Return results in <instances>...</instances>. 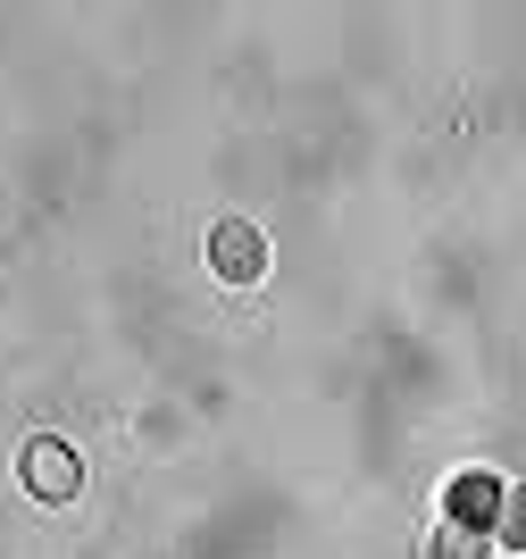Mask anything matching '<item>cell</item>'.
Instances as JSON below:
<instances>
[{
    "label": "cell",
    "instance_id": "7a4b0ae2",
    "mask_svg": "<svg viewBox=\"0 0 526 559\" xmlns=\"http://www.w3.org/2000/svg\"><path fill=\"white\" fill-rule=\"evenodd\" d=\"M209 267H218V284H259L268 276V234L252 217H218L209 226Z\"/></svg>",
    "mask_w": 526,
    "mask_h": 559
},
{
    "label": "cell",
    "instance_id": "6da1fadb",
    "mask_svg": "<svg viewBox=\"0 0 526 559\" xmlns=\"http://www.w3.org/2000/svg\"><path fill=\"white\" fill-rule=\"evenodd\" d=\"M17 485L34 492V501H75V492H84V460H75V443L34 435V443L17 451Z\"/></svg>",
    "mask_w": 526,
    "mask_h": 559
},
{
    "label": "cell",
    "instance_id": "277c9868",
    "mask_svg": "<svg viewBox=\"0 0 526 559\" xmlns=\"http://www.w3.org/2000/svg\"><path fill=\"white\" fill-rule=\"evenodd\" d=\"M426 559H493V535H477V526H452V518H435V535H426Z\"/></svg>",
    "mask_w": 526,
    "mask_h": 559
},
{
    "label": "cell",
    "instance_id": "3957f363",
    "mask_svg": "<svg viewBox=\"0 0 526 559\" xmlns=\"http://www.w3.org/2000/svg\"><path fill=\"white\" fill-rule=\"evenodd\" d=\"M502 476H484V467H468V476H452V492H443V518L452 526H477V535H493L502 526Z\"/></svg>",
    "mask_w": 526,
    "mask_h": 559
},
{
    "label": "cell",
    "instance_id": "5b68a950",
    "mask_svg": "<svg viewBox=\"0 0 526 559\" xmlns=\"http://www.w3.org/2000/svg\"><path fill=\"white\" fill-rule=\"evenodd\" d=\"M493 543H502V551H526V485L502 492V526H493Z\"/></svg>",
    "mask_w": 526,
    "mask_h": 559
}]
</instances>
